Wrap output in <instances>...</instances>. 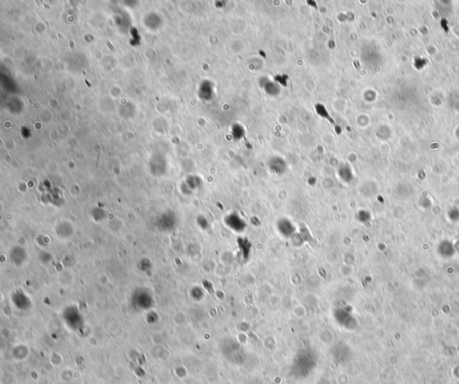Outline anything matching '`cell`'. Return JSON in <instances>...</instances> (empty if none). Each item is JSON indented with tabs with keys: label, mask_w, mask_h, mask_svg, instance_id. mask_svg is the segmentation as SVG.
Instances as JSON below:
<instances>
[{
	"label": "cell",
	"mask_w": 459,
	"mask_h": 384,
	"mask_svg": "<svg viewBox=\"0 0 459 384\" xmlns=\"http://www.w3.org/2000/svg\"><path fill=\"white\" fill-rule=\"evenodd\" d=\"M226 226L234 233H242L247 228V222L237 213H231L224 218Z\"/></svg>",
	"instance_id": "obj_1"
},
{
	"label": "cell",
	"mask_w": 459,
	"mask_h": 384,
	"mask_svg": "<svg viewBox=\"0 0 459 384\" xmlns=\"http://www.w3.org/2000/svg\"><path fill=\"white\" fill-rule=\"evenodd\" d=\"M277 229L278 233L286 239L293 238L296 234V226L292 220L287 218H281L277 221Z\"/></svg>",
	"instance_id": "obj_2"
}]
</instances>
